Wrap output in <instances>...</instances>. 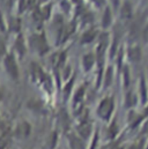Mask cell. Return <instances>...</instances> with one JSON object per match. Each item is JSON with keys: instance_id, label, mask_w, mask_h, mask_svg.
I'll return each instance as SVG.
<instances>
[{"instance_id": "6da1fadb", "label": "cell", "mask_w": 148, "mask_h": 149, "mask_svg": "<svg viewBox=\"0 0 148 149\" xmlns=\"http://www.w3.org/2000/svg\"><path fill=\"white\" fill-rule=\"evenodd\" d=\"M114 109H116L114 97L112 95L111 96H105L100 101V103H98V105L96 108V114L103 121L109 123L113 118Z\"/></svg>"}, {"instance_id": "7a4b0ae2", "label": "cell", "mask_w": 148, "mask_h": 149, "mask_svg": "<svg viewBox=\"0 0 148 149\" xmlns=\"http://www.w3.org/2000/svg\"><path fill=\"white\" fill-rule=\"evenodd\" d=\"M3 61V67L7 75L13 80V81H19L20 79V68L17 64V59L14 52H7L5 57L2 58Z\"/></svg>"}, {"instance_id": "3957f363", "label": "cell", "mask_w": 148, "mask_h": 149, "mask_svg": "<svg viewBox=\"0 0 148 149\" xmlns=\"http://www.w3.org/2000/svg\"><path fill=\"white\" fill-rule=\"evenodd\" d=\"M74 132L84 142H88L89 141V139H90V136H91V134L94 132V127H93V124L89 121V118H88V114L87 113L84 116H82V118L77 121Z\"/></svg>"}, {"instance_id": "277c9868", "label": "cell", "mask_w": 148, "mask_h": 149, "mask_svg": "<svg viewBox=\"0 0 148 149\" xmlns=\"http://www.w3.org/2000/svg\"><path fill=\"white\" fill-rule=\"evenodd\" d=\"M30 46L36 51L39 56L45 54L49 51V44L46 42V37L43 33L40 34H34L29 38Z\"/></svg>"}, {"instance_id": "5b68a950", "label": "cell", "mask_w": 148, "mask_h": 149, "mask_svg": "<svg viewBox=\"0 0 148 149\" xmlns=\"http://www.w3.org/2000/svg\"><path fill=\"white\" fill-rule=\"evenodd\" d=\"M31 131H33V127L30 125V123H28L27 120H23L21 121L14 130V135L20 139V140H24V139H28L31 134Z\"/></svg>"}, {"instance_id": "8992f818", "label": "cell", "mask_w": 148, "mask_h": 149, "mask_svg": "<svg viewBox=\"0 0 148 149\" xmlns=\"http://www.w3.org/2000/svg\"><path fill=\"white\" fill-rule=\"evenodd\" d=\"M65 135L67 139V146H68L67 149H87L86 142L81 138H79L74 131L67 132Z\"/></svg>"}, {"instance_id": "52a82bcc", "label": "cell", "mask_w": 148, "mask_h": 149, "mask_svg": "<svg viewBox=\"0 0 148 149\" xmlns=\"http://www.w3.org/2000/svg\"><path fill=\"white\" fill-rule=\"evenodd\" d=\"M84 95H86V86H80L74 91L73 96H72V105L75 111L81 110V104L83 102Z\"/></svg>"}, {"instance_id": "ba28073f", "label": "cell", "mask_w": 148, "mask_h": 149, "mask_svg": "<svg viewBox=\"0 0 148 149\" xmlns=\"http://www.w3.org/2000/svg\"><path fill=\"white\" fill-rule=\"evenodd\" d=\"M120 134V126L118 125V121L116 118H112L109 121V126L107 130V139L109 141H113L118 138V135Z\"/></svg>"}, {"instance_id": "9c48e42d", "label": "cell", "mask_w": 148, "mask_h": 149, "mask_svg": "<svg viewBox=\"0 0 148 149\" xmlns=\"http://www.w3.org/2000/svg\"><path fill=\"white\" fill-rule=\"evenodd\" d=\"M14 50L16 53L15 56H17L19 58H22L26 54V51H27L26 39H24L22 34H17L16 39H15V44H14Z\"/></svg>"}, {"instance_id": "30bf717a", "label": "cell", "mask_w": 148, "mask_h": 149, "mask_svg": "<svg viewBox=\"0 0 148 149\" xmlns=\"http://www.w3.org/2000/svg\"><path fill=\"white\" fill-rule=\"evenodd\" d=\"M59 124H60V127L65 131V134L71 131V117L64 109L59 112Z\"/></svg>"}, {"instance_id": "8fae6325", "label": "cell", "mask_w": 148, "mask_h": 149, "mask_svg": "<svg viewBox=\"0 0 148 149\" xmlns=\"http://www.w3.org/2000/svg\"><path fill=\"white\" fill-rule=\"evenodd\" d=\"M95 61H96V59H95V56L93 53H86L82 57V68H83V71L86 73L90 72Z\"/></svg>"}, {"instance_id": "7c38bea8", "label": "cell", "mask_w": 148, "mask_h": 149, "mask_svg": "<svg viewBox=\"0 0 148 149\" xmlns=\"http://www.w3.org/2000/svg\"><path fill=\"white\" fill-rule=\"evenodd\" d=\"M74 82H75V75H74V76H71V77L65 82V86H64V88H63V98H64V101H68L70 97L72 96Z\"/></svg>"}, {"instance_id": "4fadbf2b", "label": "cell", "mask_w": 148, "mask_h": 149, "mask_svg": "<svg viewBox=\"0 0 148 149\" xmlns=\"http://www.w3.org/2000/svg\"><path fill=\"white\" fill-rule=\"evenodd\" d=\"M139 96H140V102L142 105H145L148 101V88L146 80L144 76H141L140 79V83H139Z\"/></svg>"}, {"instance_id": "5bb4252c", "label": "cell", "mask_w": 148, "mask_h": 149, "mask_svg": "<svg viewBox=\"0 0 148 149\" xmlns=\"http://www.w3.org/2000/svg\"><path fill=\"white\" fill-rule=\"evenodd\" d=\"M120 15L124 20H130L133 15V7H132V3L127 0H125L123 3H121V7H120Z\"/></svg>"}, {"instance_id": "9a60e30c", "label": "cell", "mask_w": 148, "mask_h": 149, "mask_svg": "<svg viewBox=\"0 0 148 149\" xmlns=\"http://www.w3.org/2000/svg\"><path fill=\"white\" fill-rule=\"evenodd\" d=\"M141 58V51H140V47L138 45H133V46H130L128 47V59L132 61V63H137L139 61Z\"/></svg>"}, {"instance_id": "2e32d148", "label": "cell", "mask_w": 148, "mask_h": 149, "mask_svg": "<svg viewBox=\"0 0 148 149\" xmlns=\"http://www.w3.org/2000/svg\"><path fill=\"white\" fill-rule=\"evenodd\" d=\"M103 88L104 89H108L112 84V81H113V67L109 66L105 71V73L103 75Z\"/></svg>"}, {"instance_id": "e0dca14e", "label": "cell", "mask_w": 148, "mask_h": 149, "mask_svg": "<svg viewBox=\"0 0 148 149\" xmlns=\"http://www.w3.org/2000/svg\"><path fill=\"white\" fill-rule=\"evenodd\" d=\"M98 142H100V131H98V128H94V132L88 141L87 149H97Z\"/></svg>"}, {"instance_id": "ac0fdd59", "label": "cell", "mask_w": 148, "mask_h": 149, "mask_svg": "<svg viewBox=\"0 0 148 149\" xmlns=\"http://www.w3.org/2000/svg\"><path fill=\"white\" fill-rule=\"evenodd\" d=\"M112 23V13H111V8L110 7H105L104 9V13L102 15V27L104 29H108Z\"/></svg>"}, {"instance_id": "d6986e66", "label": "cell", "mask_w": 148, "mask_h": 149, "mask_svg": "<svg viewBox=\"0 0 148 149\" xmlns=\"http://www.w3.org/2000/svg\"><path fill=\"white\" fill-rule=\"evenodd\" d=\"M28 107L34 112H36V113H45L44 104L40 101H38V100H31V101H29Z\"/></svg>"}, {"instance_id": "ffe728a7", "label": "cell", "mask_w": 148, "mask_h": 149, "mask_svg": "<svg viewBox=\"0 0 148 149\" xmlns=\"http://www.w3.org/2000/svg\"><path fill=\"white\" fill-rule=\"evenodd\" d=\"M59 142V132L58 131H53L47 139V146L49 149H56Z\"/></svg>"}, {"instance_id": "44dd1931", "label": "cell", "mask_w": 148, "mask_h": 149, "mask_svg": "<svg viewBox=\"0 0 148 149\" xmlns=\"http://www.w3.org/2000/svg\"><path fill=\"white\" fill-rule=\"evenodd\" d=\"M6 23H7V29L8 30L19 33V30H20V20L19 19H16V17H9Z\"/></svg>"}, {"instance_id": "7402d4cb", "label": "cell", "mask_w": 148, "mask_h": 149, "mask_svg": "<svg viewBox=\"0 0 148 149\" xmlns=\"http://www.w3.org/2000/svg\"><path fill=\"white\" fill-rule=\"evenodd\" d=\"M96 34L97 33H96L95 29H89V30L84 31L83 35H82V37H81V42L83 44H88V43L93 42L95 39V37H96Z\"/></svg>"}, {"instance_id": "603a6c76", "label": "cell", "mask_w": 148, "mask_h": 149, "mask_svg": "<svg viewBox=\"0 0 148 149\" xmlns=\"http://www.w3.org/2000/svg\"><path fill=\"white\" fill-rule=\"evenodd\" d=\"M121 76H123V84H124V88L127 89L130 87V83H131V75H130V68L128 66H124L121 68Z\"/></svg>"}, {"instance_id": "cb8c5ba5", "label": "cell", "mask_w": 148, "mask_h": 149, "mask_svg": "<svg viewBox=\"0 0 148 149\" xmlns=\"http://www.w3.org/2000/svg\"><path fill=\"white\" fill-rule=\"evenodd\" d=\"M135 103H137V96L132 91L128 90L126 93V97H125V107L127 109H131L135 105Z\"/></svg>"}, {"instance_id": "d4e9b609", "label": "cell", "mask_w": 148, "mask_h": 149, "mask_svg": "<svg viewBox=\"0 0 148 149\" xmlns=\"http://www.w3.org/2000/svg\"><path fill=\"white\" fill-rule=\"evenodd\" d=\"M6 31H7V23H6L5 19H3L2 13L0 12V36H1L2 34H5Z\"/></svg>"}, {"instance_id": "484cf974", "label": "cell", "mask_w": 148, "mask_h": 149, "mask_svg": "<svg viewBox=\"0 0 148 149\" xmlns=\"http://www.w3.org/2000/svg\"><path fill=\"white\" fill-rule=\"evenodd\" d=\"M6 53H7V47H6L5 39L0 36V58H3Z\"/></svg>"}, {"instance_id": "4316f807", "label": "cell", "mask_w": 148, "mask_h": 149, "mask_svg": "<svg viewBox=\"0 0 148 149\" xmlns=\"http://www.w3.org/2000/svg\"><path fill=\"white\" fill-rule=\"evenodd\" d=\"M116 49H117V39L114 38V39H113V43H112V46L110 47V57L111 58H113V57H114L116 51H117Z\"/></svg>"}, {"instance_id": "83f0119b", "label": "cell", "mask_w": 148, "mask_h": 149, "mask_svg": "<svg viewBox=\"0 0 148 149\" xmlns=\"http://www.w3.org/2000/svg\"><path fill=\"white\" fill-rule=\"evenodd\" d=\"M26 8V0H19V13H22Z\"/></svg>"}, {"instance_id": "f1b7e54d", "label": "cell", "mask_w": 148, "mask_h": 149, "mask_svg": "<svg viewBox=\"0 0 148 149\" xmlns=\"http://www.w3.org/2000/svg\"><path fill=\"white\" fill-rule=\"evenodd\" d=\"M111 5H112V7H113V9L114 10H117L118 8H119V5H120V0H110Z\"/></svg>"}, {"instance_id": "f546056e", "label": "cell", "mask_w": 148, "mask_h": 149, "mask_svg": "<svg viewBox=\"0 0 148 149\" xmlns=\"http://www.w3.org/2000/svg\"><path fill=\"white\" fill-rule=\"evenodd\" d=\"M144 39L148 42V24L146 26V28H145V30H144Z\"/></svg>"}, {"instance_id": "4dcf8cb0", "label": "cell", "mask_w": 148, "mask_h": 149, "mask_svg": "<svg viewBox=\"0 0 148 149\" xmlns=\"http://www.w3.org/2000/svg\"><path fill=\"white\" fill-rule=\"evenodd\" d=\"M124 149H138V145L137 143H131V145H128L127 147H125Z\"/></svg>"}, {"instance_id": "1f68e13d", "label": "cell", "mask_w": 148, "mask_h": 149, "mask_svg": "<svg viewBox=\"0 0 148 149\" xmlns=\"http://www.w3.org/2000/svg\"><path fill=\"white\" fill-rule=\"evenodd\" d=\"M1 98H2V91H1V89H0V101H1Z\"/></svg>"}, {"instance_id": "d6a6232c", "label": "cell", "mask_w": 148, "mask_h": 149, "mask_svg": "<svg viewBox=\"0 0 148 149\" xmlns=\"http://www.w3.org/2000/svg\"><path fill=\"white\" fill-rule=\"evenodd\" d=\"M0 121H2V120H1V117H0Z\"/></svg>"}, {"instance_id": "836d02e7", "label": "cell", "mask_w": 148, "mask_h": 149, "mask_svg": "<svg viewBox=\"0 0 148 149\" xmlns=\"http://www.w3.org/2000/svg\"><path fill=\"white\" fill-rule=\"evenodd\" d=\"M119 149H120V148H119ZM121 149H124V147H121Z\"/></svg>"}]
</instances>
